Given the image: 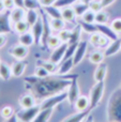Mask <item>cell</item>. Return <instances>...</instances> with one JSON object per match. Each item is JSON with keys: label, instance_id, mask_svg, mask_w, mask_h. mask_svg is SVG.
<instances>
[{"label": "cell", "instance_id": "38", "mask_svg": "<svg viewBox=\"0 0 121 122\" xmlns=\"http://www.w3.org/2000/svg\"><path fill=\"white\" fill-rule=\"evenodd\" d=\"M77 45H78V43L69 44L68 48H66V54H64L63 60H66V59H69V58H73V56H74V54H75V51H76V48H77Z\"/></svg>", "mask_w": 121, "mask_h": 122}, {"label": "cell", "instance_id": "45", "mask_svg": "<svg viewBox=\"0 0 121 122\" xmlns=\"http://www.w3.org/2000/svg\"><path fill=\"white\" fill-rule=\"evenodd\" d=\"M89 9L93 12H99V11L102 10V4H101V1H96V0H92L89 3Z\"/></svg>", "mask_w": 121, "mask_h": 122}, {"label": "cell", "instance_id": "27", "mask_svg": "<svg viewBox=\"0 0 121 122\" xmlns=\"http://www.w3.org/2000/svg\"><path fill=\"white\" fill-rule=\"evenodd\" d=\"M36 65H38V66H43L44 69H46L50 74H54V73H56V72H58L57 71V64L54 63V62H51L50 60L49 61L38 60L36 61Z\"/></svg>", "mask_w": 121, "mask_h": 122}, {"label": "cell", "instance_id": "4", "mask_svg": "<svg viewBox=\"0 0 121 122\" xmlns=\"http://www.w3.org/2000/svg\"><path fill=\"white\" fill-rule=\"evenodd\" d=\"M66 99H68V92L66 91H62V92L54 94L51 97H47V99L43 100L40 104V107L41 109H47V108H53L54 109V107L59 105L60 103L66 101Z\"/></svg>", "mask_w": 121, "mask_h": 122}, {"label": "cell", "instance_id": "33", "mask_svg": "<svg viewBox=\"0 0 121 122\" xmlns=\"http://www.w3.org/2000/svg\"><path fill=\"white\" fill-rule=\"evenodd\" d=\"M81 25V29L84 31H86L87 33H94V32H98V28H96V24H93V23H86V21L81 20L79 23Z\"/></svg>", "mask_w": 121, "mask_h": 122}, {"label": "cell", "instance_id": "52", "mask_svg": "<svg viewBox=\"0 0 121 122\" xmlns=\"http://www.w3.org/2000/svg\"><path fill=\"white\" fill-rule=\"evenodd\" d=\"M5 8H4V4H3V1L2 0H0V14L3 12H5Z\"/></svg>", "mask_w": 121, "mask_h": 122}, {"label": "cell", "instance_id": "42", "mask_svg": "<svg viewBox=\"0 0 121 122\" xmlns=\"http://www.w3.org/2000/svg\"><path fill=\"white\" fill-rule=\"evenodd\" d=\"M111 27L117 34H121V18H115L111 24Z\"/></svg>", "mask_w": 121, "mask_h": 122}, {"label": "cell", "instance_id": "55", "mask_svg": "<svg viewBox=\"0 0 121 122\" xmlns=\"http://www.w3.org/2000/svg\"><path fill=\"white\" fill-rule=\"evenodd\" d=\"M0 63H1V61H0Z\"/></svg>", "mask_w": 121, "mask_h": 122}, {"label": "cell", "instance_id": "6", "mask_svg": "<svg viewBox=\"0 0 121 122\" xmlns=\"http://www.w3.org/2000/svg\"><path fill=\"white\" fill-rule=\"evenodd\" d=\"M11 19H10V11H5V12L0 14V34H6V33H12V25H11Z\"/></svg>", "mask_w": 121, "mask_h": 122}, {"label": "cell", "instance_id": "49", "mask_svg": "<svg viewBox=\"0 0 121 122\" xmlns=\"http://www.w3.org/2000/svg\"><path fill=\"white\" fill-rule=\"evenodd\" d=\"M6 44V36L5 34H0V48L4 46Z\"/></svg>", "mask_w": 121, "mask_h": 122}, {"label": "cell", "instance_id": "11", "mask_svg": "<svg viewBox=\"0 0 121 122\" xmlns=\"http://www.w3.org/2000/svg\"><path fill=\"white\" fill-rule=\"evenodd\" d=\"M88 48V43L86 41H81L77 45V48L75 51V54L73 56V60H74V64L77 65L81 62V60L84 59L86 55V51H87Z\"/></svg>", "mask_w": 121, "mask_h": 122}, {"label": "cell", "instance_id": "34", "mask_svg": "<svg viewBox=\"0 0 121 122\" xmlns=\"http://www.w3.org/2000/svg\"><path fill=\"white\" fill-rule=\"evenodd\" d=\"M81 25H77L74 29L72 30V36L69 41V44H74V43H79V38H81Z\"/></svg>", "mask_w": 121, "mask_h": 122}, {"label": "cell", "instance_id": "24", "mask_svg": "<svg viewBox=\"0 0 121 122\" xmlns=\"http://www.w3.org/2000/svg\"><path fill=\"white\" fill-rule=\"evenodd\" d=\"M12 69L6 63L1 62L0 63V78L3 80H9L12 77Z\"/></svg>", "mask_w": 121, "mask_h": 122}, {"label": "cell", "instance_id": "30", "mask_svg": "<svg viewBox=\"0 0 121 122\" xmlns=\"http://www.w3.org/2000/svg\"><path fill=\"white\" fill-rule=\"evenodd\" d=\"M13 25H14L15 32L18 33V34H21V33H24V32L29 31L30 27H31V26H30L29 24L25 20V19H24V20H20V21H17V23L13 24Z\"/></svg>", "mask_w": 121, "mask_h": 122}, {"label": "cell", "instance_id": "39", "mask_svg": "<svg viewBox=\"0 0 121 122\" xmlns=\"http://www.w3.org/2000/svg\"><path fill=\"white\" fill-rule=\"evenodd\" d=\"M14 114V110L11 106H3V107L0 109V116L4 119H9L13 116Z\"/></svg>", "mask_w": 121, "mask_h": 122}, {"label": "cell", "instance_id": "28", "mask_svg": "<svg viewBox=\"0 0 121 122\" xmlns=\"http://www.w3.org/2000/svg\"><path fill=\"white\" fill-rule=\"evenodd\" d=\"M49 24H50V28L54 31H58L64 29L66 27V20L63 18H50L49 20Z\"/></svg>", "mask_w": 121, "mask_h": 122}, {"label": "cell", "instance_id": "44", "mask_svg": "<svg viewBox=\"0 0 121 122\" xmlns=\"http://www.w3.org/2000/svg\"><path fill=\"white\" fill-rule=\"evenodd\" d=\"M49 74L50 73L43 66H38L34 71V75L38 76V77H46V76H49Z\"/></svg>", "mask_w": 121, "mask_h": 122}, {"label": "cell", "instance_id": "54", "mask_svg": "<svg viewBox=\"0 0 121 122\" xmlns=\"http://www.w3.org/2000/svg\"><path fill=\"white\" fill-rule=\"evenodd\" d=\"M81 2H84V3H86V4H89L90 2L92 1V0H81Z\"/></svg>", "mask_w": 121, "mask_h": 122}, {"label": "cell", "instance_id": "2", "mask_svg": "<svg viewBox=\"0 0 121 122\" xmlns=\"http://www.w3.org/2000/svg\"><path fill=\"white\" fill-rule=\"evenodd\" d=\"M107 119L109 122H121V88H117L109 95Z\"/></svg>", "mask_w": 121, "mask_h": 122}, {"label": "cell", "instance_id": "46", "mask_svg": "<svg viewBox=\"0 0 121 122\" xmlns=\"http://www.w3.org/2000/svg\"><path fill=\"white\" fill-rule=\"evenodd\" d=\"M4 4V8H5L6 11H11L15 8V3H14V0H2Z\"/></svg>", "mask_w": 121, "mask_h": 122}, {"label": "cell", "instance_id": "35", "mask_svg": "<svg viewBox=\"0 0 121 122\" xmlns=\"http://www.w3.org/2000/svg\"><path fill=\"white\" fill-rule=\"evenodd\" d=\"M109 20V16L105 11L101 10L96 13V24H107Z\"/></svg>", "mask_w": 121, "mask_h": 122}, {"label": "cell", "instance_id": "43", "mask_svg": "<svg viewBox=\"0 0 121 122\" xmlns=\"http://www.w3.org/2000/svg\"><path fill=\"white\" fill-rule=\"evenodd\" d=\"M102 34L100 33V32H94V33H91L90 34V38H89V42L91 43L92 45H93L94 47H96L98 48V45H99V41H100V38Z\"/></svg>", "mask_w": 121, "mask_h": 122}, {"label": "cell", "instance_id": "14", "mask_svg": "<svg viewBox=\"0 0 121 122\" xmlns=\"http://www.w3.org/2000/svg\"><path fill=\"white\" fill-rule=\"evenodd\" d=\"M26 16V11L25 8H18V6H15L13 10L10 11V19L12 21V24H15L17 21L24 20Z\"/></svg>", "mask_w": 121, "mask_h": 122}, {"label": "cell", "instance_id": "19", "mask_svg": "<svg viewBox=\"0 0 121 122\" xmlns=\"http://www.w3.org/2000/svg\"><path fill=\"white\" fill-rule=\"evenodd\" d=\"M74 60L73 58H69L66 60H63L61 61V64H60V67L58 69V72L57 74L59 75H66V74H69V72L73 69L74 66Z\"/></svg>", "mask_w": 121, "mask_h": 122}, {"label": "cell", "instance_id": "15", "mask_svg": "<svg viewBox=\"0 0 121 122\" xmlns=\"http://www.w3.org/2000/svg\"><path fill=\"white\" fill-rule=\"evenodd\" d=\"M91 112H92L91 108H89L87 110H84V112H77L76 114H73L70 117L66 118L62 122H81L91 114Z\"/></svg>", "mask_w": 121, "mask_h": 122}, {"label": "cell", "instance_id": "25", "mask_svg": "<svg viewBox=\"0 0 121 122\" xmlns=\"http://www.w3.org/2000/svg\"><path fill=\"white\" fill-rule=\"evenodd\" d=\"M61 14H62V18L66 21H74L75 17H76V14H75V11L73 8L71 6H66V8H63L61 10Z\"/></svg>", "mask_w": 121, "mask_h": 122}, {"label": "cell", "instance_id": "5", "mask_svg": "<svg viewBox=\"0 0 121 122\" xmlns=\"http://www.w3.org/2000/svg\"><path fill=\"white\" fill-rule=\"evenodd\" d=\"M40 110H41L40 105H34L32 107L20 109L19 112H16V116L18 118V120H20L21 122H31L35 118V116L39 114Z\"/></svg>", "mask_w": 121, "mask_h": 122}, {"label": "cell", "instance_id": "31", "mask_svg": "<svg viewBox=\"0 0 121 122\" xmlns=\"http://www.w3.org/2000/svg\"><path fill=\"white\" fill-rule=\"evenodd\" d=\"M73 9H74L75 11V14H76V16H83L84 13L86 12V11L89 10V4H86L84 3V2H75L74 3V6H73Z\"/></svg>", "mask_w": 121, "mask_h": 122}, {"label": "cell", "instance_id": "18", "mask_svg": "<svg viewBox=\"0 0 121 122\" xmlns=\"http://www.w3.org/2000/svg\"><path fill=\"white\" fill-rule=\"evenodd\" d=\"M74 105L77 112H84V110H87L90 108V100L86 95H79Z\"/></svg>", "mask_w": 121, "mask_h": 122}, {"label": "cell", "instance_id": "16", "mask_svg": "<svg viewBox=\"0 0 121 122\" xmlns=\"http://www.w3.org/2000/svg\"><path fill=\"white\" fill-rule=\"evenodd\" d=\"M121 49V39L118 38L116 40L111 41V43L106 47L105 49L104 54H105V57H111V56L116 55Z\"/></svg>", "mask_w": 121, "mask_h": 122}, {"label": "cell", "instance_id": "37", "mask_svg": "<svg viewBox=\"0 0 121 122\" xmlns=\"http://www.w3.org/2000/svg\"><path fill=\"white\" fill-rule=\"evenodd\" d=\"M81 20L86 21V23H96V12H93L89 9L81 16Z\"/></svg>", "mask_w": 121, "mask_h": 122}, {"label": "cell", "instance_id": "21", "mask_svg": "<svg viewBox=\"0 0 121 122\" xmlns=\"http://www.w3.org/2000/svg\"><path fill=\"white\" fill-rule=\"evenodd\" d=\"M18 41H19V44L30 47L31 45L34 44V36L31 33V31H27V32H24V33L19 34Z\"/></svg>", "mask_w": 121, "mask_h": 122}, {"label": "cell", "instance_id": "51", "mask_svg": "<svg viewBox=\"0 0 121 122\" xmlns=\"http://www.w3.org/2000/svg\"><path fill=\"white\" fill-rule=\"evenodd\" d=\"M5 122H18V118H17V116H16V114L15 115H13L11 118H9V119H6V121Z\"/></svg>", "mask_w": 121, "mask_h": 122}, {"label": "cell", "instance_id": "9", "mask_svg": "<svg viewBox=\"0 0 121 122\" xmlns=\"http://www.w3.org/2000/svg\"><path fill=\"white\" fill-rule=\"evenodd\" d=\"M77 79H78V77L72 79L71 85L69 86L68 91H66V92H68V100L72 105H74L76 100L78 99V97H79V87H78Z\"/></svg>", "mask_w": 121, "mask_h": 122}, {"label": "cell", "instance_id": "26", "mask_svg": "<svg viewBox=\"0 0 121 122\" xmlns=\"http://www.w3.org/2000/svg\"><path fill=\"white\" fill-rule=\"evenodd\" d=\"M104 58H105V54L102 53L101 51H99V49H96V51H93L89 55L90 62L94 63V64H100V63H102L103 60H104Z\"/></svg>", "mask_w": 121, "mask_h": 122}, {"label": "cell", "instance_id": "10", "mask_svg": "<svg viewBox=\"0 0 121 122\" xmlns=\"http://www.w3.org/2000/svg\"><path fill=\"white\" fill-rule=\"evenodd\" d=\"M43 31H44V25H43V19L42 17L38 19L35 24L33 26H31V33L34 36V44L39 45L42 41L43 36Z\"/></svg>", "mask_w": 121, "mask_h": 122}, {"label": "cell", "instance_id": "48", "mask_svg": "<svg viewBox=\"0 0 121 122\" xmlns=\"http://www.w3.org/2000/svg\"><path fill=\"white\" fill-rule=\"evenodd\" d=\"M101 1V4H102V8H107V6H109L111 3H114L115 2V0H100Z\"/></svg>", "mask_w": 121, "mask_h": 122}, {"label": "cell", "instance_id": "7", "mask_svg": "<svg viewBox=\"0 0 121 122\" xmlns=\"http://www.w3.org/2000/svg\"><path fill=\"white\" fill-rule=\"evenodd\" d=\"M9 54H10L12 57H14L15 59L23 60L28 56L29 49H28V47L25 46V45L18 44V45H14L13 47H11L10 51H9Z\"/></svg>", "mask_w": 121, "mask_h": 122}, {"label": "cell", "instance_id": "13", "mask_svg": "<svg viewBox=\"0 0 121 122\" xmlns=\"http://www.w3.org/2000/svg\"><path fill=\"white\" fill-rule=\"evenodd\" d=\"M96 28H98V31L100 32V33L107 36L111 41H114V40H116V39H118V34L111 29V26H107L106 24H96Z\"/></svg>", "mask_w": 121, "mask_h": 122}, {"label": "cell", "instance_id": "32", "mask_svg": "<svg viewBox=\"0 0 121 122\" xmlns=\"http://www.w3.org/2000/svg\"><path fill=\"white\" fill-rule=\"evenodd\" d=\"M61 43L62 42H61V40L59 39V36H54V34H50V36L47 38V40H46V45L49 47V48H53V49L57 48Z\"/></svg>", "mask_w": 121, "mask_h": 122}, {"label": "cell", "instance_id": "47", "mask_svg": "<svg viewBox=\"0 0 121 122\" xmlns=\"http://www.w3.org/2000/svg\"><path fill=\"white\" fill-rule=\"evenodd\" d=\"M40 4L42 6H49V5H54L56 2V0H39Z\"/></svg>", "mask_w": 121, "mask_h": 122}, {"label": "cell", "instance_id": "36", "mask_svg": "<svg viewBox=\"0 0 121 122\" xmlns=\"http://www.w3.org/2000/svg\"><path fill=\"white\" fill-rule=\"evenodd\" d=\"M57 36H59V39L61 40L62 43H69V41H70V39H71V36H72V31L66 30V29H62L58 32Z\"/></svg>", "mask_w": 121, "mask_h": 122}, {"label": "cell", "instance_id": "12", "mask_svg": "<svg viewBox=\"0 0 121 122\" xmlns=\"http://www.w3.org/2000/svg\"><path fill=\"white\" fill-rule=\"evenodd\" d=\"M28 65V62L25 60H17L11 65V69H12V75L14 77H20L24 74L26 67Z\"/></svg>", "mask_w": 121, "mask_h": 122}, {"label": "cell", "instance_id": "50", "mask_svg": "<svg viewBox=\"0 0 121 122\" xmlns=\"http://www.w3.org/2000/svg\"><path fill=\"white\" fill-rule=\"evenodd\" d=\"M15 6H18V8H24V3H25V0H14Z\"/></svg>", "mask_w": 121, "mask_h": 122}, {"label": "cell", "instance_id": "23", "mask_svg": "<svg viewBox=\"0 0 121 122\" xmlns=\"http://www.w3.org/2000/svg\"><path fill=\"white\" fill-rule=\"evenodd\" d=\"M43 10L46 13V15L50 18H62L61 10L55 5H49V6H43Z\"/></svg>", "mask_w": 121, "mask_h": 122}, {"label": "cell", "instance_id": "40", "mask_svg": "<svg viewBox=\"0 0 121 122\" xmlns=\"http://www.w3.org/2000/svg\"><path fill=\"white\" fill-rule=\"evenodd\" d=\"M40 1L39 0H25L24 8L26 10H36L40 8Z\"/></svg>", "mask_w": 121, "mask_h": 122}, {"label": "cell", "instance_id": "1", "mask_svg": "<svg viewBox=\"0 0 121 122\" xmlns=\"http://www.w3.org/2000/svg\"><path fill=\"white\" fill-rule=\"evenodd\" d=\"M78 77V74H66V75H49L46 77H38L35 75L27 76L24 78L25 87L36 100H43L54 94L66 91L71 85L72 79Z\"/></svg>", "mask_w": 121, "mask_h": 122}, {"label": "cell", "instance_id": "53", "mask_svg": "<svg viewBox=\"0 0 121 122\" xmlns=\"http://www.w3.org/2000/svg\"><path fill=\"white\" fill-rule=\"evenodd\" d=\"M84 122H93V117H92V115H89V116L84 120Z\"/></svg>", "mask_w": 121, "mask_h": 122}, {"label": "cell", "instance_id": "17", "mask_svg": "<svg viewBox=\"0 0 121 122\" xmlns=\"http://www.w3.org/2000/svg\"><path fill=\"white\" fill-rule=\"evenodd\" d=\"M35 102H36L35 97L31 93H27V94H24L19 97L18 103L21 108H29L35 105Z\"/></svg>", "mask_w": 121, "mask_h": 122}, {"label": "cell", "instance_id": "8", "mask_svg": "<svg viewBox=\"0 0 121 122\" xmlns=\"http://www.w3.org/2000/svg\"><path fill=\"white\" fill-rule=\"evenodd\" d=\"M68 46H69V43H61L57 48L54 49V51L50 55L49 60H50L51 62L56 63V64L60 63L62 60H63L64 54H66V48H68Z\"/></svg>", "mask_w": 121, "mask_h": 122}, {"label": "cell", "instance_id": "20", "mask_svg": "<svg viewBox=\"0 0 121 122\" xmlns=\"http://www.w3.org/2000/svg\"><path fill=\"white\" fill-rule=\"evenodd\" d=\"M107 74V65L105 63H100L94 71V79L96 81H104Z\"/></svg>", "mask_w": 121, "mask_h": 122}, {"label": "cell", "instance_id": "29", "mask_svg": "<svg viewBox=\"0 0 121 122\" xmlns=\"http://www.w3.org/2000/svg\"><path fill=\"white\" fill-rule=\"evenodd\" d=\"M39 18H40V16H39V13L36 12V10H27L26 11L25 20L27 21L30 26H33L34 24L38 21Z\"/></svg>", "mask_w": 121, "mask_h": 122}, {"label": "cell", "instance_id": "41", "mask_svg": "<svg viewBox=\"0 0 121 122\" xmlns=\"http://www.w3.org/2000/svg\"><path fill=\"white\" fill-rule=\"evenodd\" d=\"M75 2H77V0H56L54 5L59 9H63V8H66V6L72 5Z\"/></svg>", "mask_w": 121, "mask_h": 122}, {"label": "cell", "instance_id": "3", "mask_svg": "<svg viewBox=\"0 0 121 122\" xmlns=\"http://www.w3.org/2000/svg\"><path fill=\"white\" fill-rule=\"evenodd\" d=\"M104 89H105V84L104 81H98L90 90V108L93 109L96 106L99 105L101 99L103 97V93H104Z\"/></svg>", "mask_w": 121, "mask_h": 122}, {"label": "cell", "instance_id": "22", "mask_svg": "<svg viewBox=\"0 0 121 122\" xmlns=\"http://www.w3.org/2000/svg\"><path fill=\"white\" fill-rule=\"evenodd\" d=\"M53 112V108H47V109H41L39 114L35 116L31 122H48L49 118Z\"/></svg>", "mask_w": 121, "mask_h": 122}]
</instances>
